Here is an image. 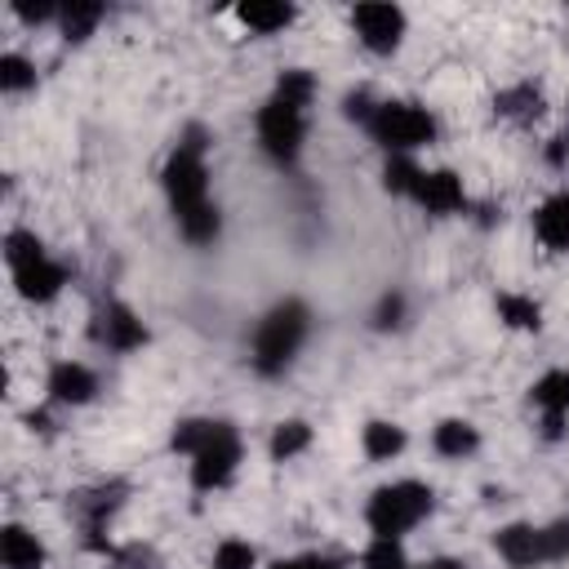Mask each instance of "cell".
Listing matches in <instances>:
<instances>
[{
    "instance_id": "cell-1",
    "label": "cell",
    "mask_w": 569,
    "mask_h": 569,
    "mask_svg": "<svg viewBox=\"0 0 569 569\" xmlns=\"http://www.w3.org/2000/svg\"><path fill=\"white\" fill-rule=\"evenodd\" d=\"M164 191L173 204V218L191 244H209L218 236V209L209 200V169H204V142L191 133L187 142L173 147L164 160Z\"/></svg>"
},
{
    "instance_id": "cell-2",
    "label": "cell",
    "mask_w": 569,
    "mask_h": 569,
    "mask_svg": "<svg viewBox=\"0 0 569 569\" xmlns=\"http://www.w3.org/2000/svg\"><path fill=\"white\" fill-rule=\"evenodd\" d=\"M316 80L307 71H284L276 80V93L267 98V107L258 111V142L271 160L289 164L302 151V133H307V107H311Z\"/></svg>"
},
{
    "instance_id": "cell-3",
    "label": "cell",
    "mask_w": 569,
    "mask_h": 569,
    "mask_svg": "<svg viewBox=\"0 0 569 569\" xmlns=\"http://www.w3.org/2000/svg\"><path fill=\"white\" fill-rule=\"evenodd\" d=\"M307 329H311V311L298 302V298H289V302H280V307H271L267 311V320L258 325V333H253V369L258 373H280L293 356H298V347H302V338H307Z\"/></svg>"
},
{
    "instance_id": "cell-4",
    "label": "cell",
    "mask_w": 569,
    "mask_h": 569,
    "mask_svg": "<svg viewBox=\"0 0 569 569\" xmlns=\"http://www.w3.org/2000/svg\"><path fill=\"white\" fill-rule=\"evenodd\" d=\"M431 511V489L418 485V480H396V485H382L373 498H369V529L373 538H400L405 529H413L422 516Z\"/></svg>"
},
{
    "instance_id": "cell-5",
    "label": "cell",
    "mask_w": 569,
    "mask_h": 569,
    "mask_svg": "<svg viewBox=\"0 0 569 569\" xmlns=\"http://www.w3.org/2000/svg\"><path fill=\"white\" fill-rule=\"evenodd\" d=\"M369 133H373L387 151L405 156V151L427 147V142L436 138V120H431L418 102H378V111H373V120H369Z\"/></svg>"
},
{
    "instance_id": "cell-6",
    "label": "cell",
    "mask_w": 569,
    "mask_h": 569,
    "mask_svg": "<svg viewBox=\"0 0 569 569\" xmlns=\"http://www.w3.org/2000/svg\"><path fill=\"white\" fill-rule=\"evenodd\" d=\"M240 467V436L231 422H213L204 445L191 453V485L196 489H222Z\"/></svg>"
},
{
    "instance_id": "cell-7",
    "label": "cell",
    "mask_w": 569,
    "mask_h": 569,
    "mask_svg": "<svg viewBox=\"0 0 569 569\" xmlns=\"http://www.w3.org/2000/svg\"><path fill=\"white\" fill-rule=\"evenodd\" d=\"M351 27H356V36H360L365 49L391 53L400 44V36H405V13L396 4H360L351 13Z\"/></svg>"
},
{
    "instance_id": "cell-8",
    "label": "cell",
    "mask_w": 569,
    "mask_h": 569,
    "mask_svg": "<svg viewBox=\"0 0 569 569\" xmlns=\"http://www.w3.org/2000/svg\"><path fill=\"white\" fill-rule=\"evenodd\" d=\"M413 200L427 209V213H436V218H445V213H458L462 209V178L458 173H449V169H431V173H422L418 178V187H413Z\"/></svg>"
},
{
    "instance_id": "cell-9",
    "label": "cell",
    "mask_w": 569,
    "mask_h": 569,
    "mask_svg": "<svg viewBox=\"0 0 569 569\" xmlns=\"http://www.w3.org/2000/svg\"><path fill=\"white\" fill-rule=\"evenodd\" d=\"M13 284H18V293H22L27 302H49V298L62 293L67 267L53 262V258H40V262H31V267H18V271H13Z\"/></svg>"
},
{
    "instance_id": "cell-10",
    "label": "cell",
    "mask_w": 569,
    "mask_h": 569,
    "mask_svg": "<svg viewBox=\"0 0 569 569\" xmlns=\"http://www.w3.org/2000/svg\"><path fill=\"white\" fill-rule=\"evenodd\" d=\"M98 338H102L111 351H133V347L147 342V329H142V320H138L124 302H111V307L98 316Z\"/></svg>"
},
{
    "instance_id": "cell-11",
    "label": "cell",
    "mask_w": 569,
    "mask_h": 569,
    "mask_svg": "<svg viewBox=\"0 0 569 569\" xmlns=\"http://www.w3.org/2000/svg\"><path fill=\"white\" fill-rule=\"evenodd\" d=\"M493 547H498V556H502L511 569H533V565H542V538H538L533 525H520V520H516V525L498 529Z\"/></svg>"
},
{
    "instance_id": "cell-12",
    "label": "cell",
    "mask_w": 569,
    "mask_h": 569,
    "mask_svg": "<svg viewBox=\"0 0 569 569\" xmlns=\"http://www.w3.org/2000/svg\"><path fill=\"white\" fill-rule=\"evenodd\" d=\"M93 391H98L93 369H84L76 360H62V365L49 369V396L58 405H84V400H93Z\"/></svg>"
},
{
    "instance_id": "cell-13",
    "label": "cell",
    "mask_w": 569,
    "mask_h": 569,
    "mask_svg": "<svg viewBox=\"0 0 569 569\" xmlns=\"http://www.w3.org/2000/svg\"><path fill=\"white\" fill-rule=\"evenodd\" d=\"M533 231L547 249H569V191H556L538 204L533 213Z\"/></svg>"
},
{
    "instance_id": "cell-14",
    "label": "cell",
    "mask_w": 569,
    "mask_h": 569,
    "mask_svg": "<svg viewBox=\"0 0 569 569\" xmlns=\"http://www.w3.org/2000/svg\"><path fill=\"white\" fill-rule=\"evenodd\" d=\"M0 560H4V569H40L44 565V547L22 525H4V533H0Z\"/></svg>"
},
{
    "instance_id": "cell-15",
    "label": "cell",
    "mask_w": 569,
    "mask_h": 569,
    "mask_svg": "<svg viewBox=\"0 0 569 569\" xmlns=\"http://www.w3.org/2000/svg\"><path fill=\"white\" fill-rule=\"evenodd\" d=\"M533 405L542 409V418H556V422H565V413H569V369H551V373H542L538 382H533Z\"/></svg>"
},
{
    "instance_id": "cell-16",
    "label": "cell",
    "mask_w": 569,
    "mask_h": 569,
    "mask_svg": "<svg viewBox=\"0 0 569 569\" xmlns=\"http://www.w3.org/2000/svg\"><path fill=\"white\" fill-rule=\"evenodd\" d=\"M236 18H240L249 31L271 36V31H280V27L293 22V4H280V0H249V4L236 9Z\"/></svg>"
},
{
    "instance_id": "cell-17",
    "label": "cell",
    "mask_w": 569,
    "mask_h": 569,
    "mask_svg": "<svg viewBox=\"0 0 569 569\" xmlns=\"http://www.w3.org/2000/svg\"><path fill=\"white\" fill-rule=\"evenodd\" d=\"M431 445H436V453H445V458H467V453H476L480 436H476L471 422H462V418H445V422L436 427Z\"/></svg>"
},
{
    "instance_id": "cell-18",
    "label": "cell",
    "mask_w": 569,
    "mask_h": 569,
    "mask_svg": "<svg viewBox=\"0 0 569 569\" xmlns=\"http://www.w3.org/2000/svg\"><path fill=\"white\" fill-rule=\"evenodd\" d=\"M307 445H311V427H307L302 418H289V422H280V427L271 431V458H276V462L298 458Z\"/></svg>"
},
{
    "instance_id": "cell-19",
    "label": "cell",
    "mask_w": 569,
    "mask_h": 569,
    "mask_svg": "<svg viewBox=\"0 0 569 569\" xmlns=\"http://www.w3.org/2000/svg\"><path fill=\"white\" fill-rule=\"evenodd\" d=\"M405 449V431L396 427V422H369L365 427V453L373 458V462H387V458H396Z\"/></svg>"
},
{
    "instance_id": "cell-20",
    "label": "cell",
    "mask_w": 569,
    "mask_h": 569,
    "mask_svg": "<svg viewBox=\"0 0 569 569\" xmlns=\"http://www.w3.org/2000/svg\"><path fill=\"white\" fill-rule=\"evenodd\" d=\"M58 18H62V36H67V40H84V36H89V31L102 22V4L71 0V4H67Z\"/></svg>"
},
{
    "instance_id": "cell-21",
    "label": "cell",
    "mask_w": 569,
    "mask_h": 569,
    "mask_svg": "<svg viewBox=\"0 0 569 569\" xmlns=\"http://www.w3.org/2000/svg\"><path fill=\"white\" fill-rule=\"evenodd\" d=\"M498 316L511 325V329H538L542 325V307L533 298H520V293H502L498 298Z\"/></svg>"
},
{
    "instance_id": "cell-22",
    "label": "cell",
    "mask_w": 569,
    "mask_h": 569,
    "mask_svg": "<svg viewBox=\"0 0 569 569\" xmlns=\"http://www.w3.org/2000/svg\"><path fill=\"white\" fill-rule=\"evenodd\" d=\"M4 258H9V267L18 271V267H31V262H40V258H49V253H44V244H40L36 231H9V236H4Z\"/></svg>"
},
{
    "instance_id": "cell-23",
    "label": "cell",
    "mask_w": 569,
    "mask_h": 569,
    "mask_svg": "<svg viewBox=\"0 0 569 569\" xmlns=\"http://www.w3.org/2000/svg\"><path fill=\"white\" fill-rule=\"evenodd\" d=\"M365 569H409V556L400 538H373L365 551Z\"/></svg>"
},
{
    "instance_id": "cell-24",
    "label": "cell",
    "mask_w": 569,
    "mask_h": 569,
    "mask_svg": "<svg viewBox=\"0 0 569 569\" xmlns=\"http://www.w3.org/2000/svg\"><path fill=\"white\" fill-rule=\"evenodd\" d=\"M31 84H36V67L27 58H18V53H4L0 58V89L4 93H22Z\"/></svg>"
},
{
    "instance_id": "cell-25",
    "label": "cell",
    "mask_w": 569,
    "mask_h": 569,
    "mask_svg": "<svg viewBox=\"0 0 569 569\" xmlns=\"http://www.w3.org/2000/svg\"><path fill=\"white\" fill-rule=\"evenodd\" d=\"M418 178H422V169H418L413 160H405V156L387 160V169H382V187H387V191H396V196H413Z\"/></svg>"
},
{
    "instance_id": "cell-26",
    "label": "cell",
    "mask_w": 569,
    "mask_h": 569,
    "mask_svg": "<svg viewBox=\"0 0 569 569\" xmlns=\"http://www.w3.org/2000/svg\"><path fill=\"white\" fill-rule=\"evenodd\" d=\"M253 565H258V551L244 538H227L213 551V569H253Z\"/></svg>"
},
{
    "instance_id": "cell-27",
    "label": "cell",
    "mask_w": 569,
    "mask_h": 569,
    "mask_svg": "<svg viewBox=\"0 0 569 569\" xmlns=\"http://www.w3.org/2000/svg\"><path fill=\"white\" fill-rule=\"evenodd\" d=\"M538 538H542V565L569 560V520H551L547 529H538Z\"/></svg>"
},
{
    "instance_id": "cell-28",
    "label": "cell",
    "mask_w": 569,
    "mask_h": 569,
    "mask_svg": "<svg viewBox=\"0 0 569 569\" xmlns=\"http://www.w3.org/2000/svg\"><path fill=\"white\" fill-rule=\"evenodd\" d=\"M271 569H338V560H329V556H293V560H276Z\"/></svg>"
},
{
    "instance_id": "cell-29",
    "label": "cell",
    "mask_w": 569,
    "mask_h": 569,
    "mask_svg": "<svg viewBox=\"0 0 569 569\" xmlns=\"http://www.w3.org/2000/svg\"><path fill=\"white\" fill-rule=\"evenodd\" d=\"M400 311H405V302H400V298H387V302L378 307V325H396Z\"/></svg>"
},
{
    "instance_id": "cell-30",
    "label": "cell",
    "mask_w": 569,
    "mask_h": 569,
    "mask_svg": "<svg viewBox=\"0 0 569 569\" xmlns=\"http://www.w3.org/2000/svg\"><path fill=\"white\" fill-rule=\"evenodd\" d=\"M13 9H18V18H27V22H44V18H53L49 4H36V9H31V4H13Z\"/></svg>"
},
{
    "instance_id": "cell-31",
    "label": "cell",
    "mask_w": 569,
    "mask_h": 569,
    "mask_svg": "<svg viewBox=\"0 0 569 569\" xmlns=\"http://www.w3.org/2000/svg\"><path fill=\"white\" fill-rule=\"evenodd\" d=\"M422 569H467L462 560H453V556H436V560H427Z\"/></svg>"
}]
</instances>
